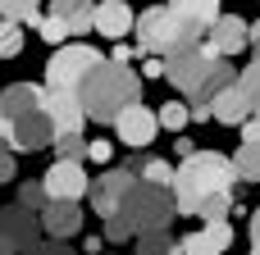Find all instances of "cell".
<instances>
[{
    "instance_id": "cell-10",
    "label": "cell",
    "mask_w": 260,
    "mask_h": 255,
    "mask_svg": "<svg viewBox=\"0 0 260 255\" xmlns=\"http://www.w3.org/2000/svg\"><path fill=\"white\" fill-rule=\"evenodd\" d=\"M41 187H46V196H50V201H82V196H87V187H91V178L82 173V164H78V160H55V164L46 169Z\"/></svg>"
},
{
    "instance_id": "cell-17",
    "label": "cell",
    "mask_w": 260,
    "mask_h": 255,
    "mask_svg": "<svg viewBox=\"0 0 260 255\" xmlns=\"http://www.w3.org/2000/svg\"><path fill=\"white\" fill-rule=\"evenodd\" d=\"M251 119V110H247V96L238 91V82H229L215 100H210V123H224V128H238V123H247Z\"/></svg>"
},
{
    "instance_id": "cell-8",
    "label": "cell",
    "mask_w": 260,
    "mask_h": 255,
    "mask_svg": "<svg viewBox=\"0 0 260 255\" xmlns=\"http://www.w3.org/2000/svg\"><path fill=\"white\" fill-rule=\"evenodd\" d=\"M41 219L27 205H5L0 210V255H23L27 246H37Z\"/></svg>"
},
{
    "instance_id": "cell-12",
    "label": "cell",
    "mask_w": 260,
    "mask_h": 255,
    "mask_svg": "<svg viewBox=\"0 0 260 255\" xmlns=\"http://www.w3.org/2000/svg\"><path fill=\"white\" fill-rule=\"evenodd\" d=\"M155 114L137 100V105H128V110H119V119H114V132H119V141L128 146V151H146L151 141H155Z\"/></svg>"
},
{
    "instance_id": "cell-32",
    "label": "cell",
    "mask_w": 260,
    "mask_h": 255,
    "mask_svg": "<svg viewBox=\"0 0 260 255\" xmlns=\"http://www.w3.org/2000/svg\"><path fill=\"white\" fill-rule=\"evenodd\" d=\"M110 141H87V160H96V164H110Z\"/></svg>"
},
{
    "instance_id": "cell-33",
    "label": "cell",
    "mask_w": 260,
    "mask_h": 255,
    "mask_svg": "<svg viewBox=\"0 0 260 255\" xmlns=\"http://www.w3.org/2000/svg\"><path fill=\"white\" fill-rule=\"evenodd\" d=\"M133 55H137V46H128V41H114V55H110V59H119V64H128Z\"/></svg>"
},
{
    "instance_id": "cell-5",
    "label": "cell",
    "mask_w": 260,
    "mask_h": 255,
    "mask_svg": "<svg viewBox=\"0 0 260 255\" xmlns=\"http://www.w3.org/2000/svg\"><path fill=\"white\" fill-rule=\"evenodd\" d=\"M174 214H178V210H174L169 187H151V183H142V178H137V187L128 192L123 210L105 219V242L114 246V242L142 237V233H169Z\"/></svg>"
},
{
    "instance_id": "cell-13",
    "label": "cell",
    "mask_w": 260,
    "mask_h": 255,
    "mask_svg": "<svg viewBox=\"0 0 260 255\" xmlns=\"http://www.w3.org/2000/svg\"><path fill=\"white\" fill-rule=\"evenodd\" d=\"M37 219H41V233L50 242H69L82 233V205L78 201H46V210Z\"/></svg>"
},
{
    "instance_id": "cell-23",
    "label": "cell",
    "mask_w": 260,
    "mask_h": 255,
    "mask_svg": "<svg viewBox=\"0 0 260 255\" xmlns=\"http://www.w3.org/2000/svg\"><path fill=\"white\" fill-rule=\"evenodd\" d=\"M41 0H0V18H9V23H37L41 14Z\"/></svg>"
},
{
    "instance_id": "cell-37",
    "label": "cell",
    "mask_w": 260,
    "mask_h": 255,
    "mask_svg": "<svg viewBox=\"0 0 260 255\" xmlns=\"http://www.w3.org/2000/svg\"><path fill=\"white\" fill-rule=\"evenodd\" d=\"M251 255H260V242H251Z\"/></svg>"
},
{
    "instance_id": "cell-26",
    "label": "cell",
    "mask_w": 260,
    "mask_h": 255,
    "mask_svg": "<svg viewBox=\"0 0 260 255\" xmlns=\"http://www.w3.org/2000/svg\"><path fill=\"white\" fill-rule=\"evenodd\" d=\"M14 55H23V23L0 18V59H14Z\"/></svg>"
},
{
    "instance_id": "cell-11",
    "label": "cell",
    "mask_w": 260,
    "mask_h": 255,
    "mask_svg": "<svg viewBox=\"0 0 260 255\" xmlns=\"http://www.w3.org/2000/svg\"><path fill=\"white\" fill-rule=\"evenodd\" d=\"M201 46H206L210 55H224V59L238 55V50H247V18H238V14H219V18H210Z\"/></svg>"
},
{
    "instance_id": "cell-20",
    "label": "cell",
    "mask_w": 260,
    "mask_h": 255,
    "mask_svg": "<svg viewBox=\"0 0 260 255\" xmlns=\"http://www.w3.org/2000/svg\"><path fill=\"white\" fill-rule=\"evenodd\" d=\"M233 173H238V183H260V141H242L238 146Z\"/></svg>"
},
{
    "instance_id": "cell-16",
    "label": "cell",
    "mask_w": 260,
    "mask_h": 255,
    "mask_svg": "<svg viewBox=\"0 0 260 255\" xmlns=\"http://www.w3.org/2000/svg\"><path fill=\"white\" fill-rule=\"evenodd\" d=\"M133 9H128V0H101L96 5V14H91V27L101 32V37H110V41H123L128 32H133Z\"/></svg>"
},
{
    "instance_id": "cell-27",
    "label": "cell",
    "mask_w": 260,
    "mask_h": 255,
    "mask_svg": "<svg viewBox=\"0 0 260 255\" xmlns=\"http://www.w3.org/2000/svg\"><path fill=\"white\" fill-rule=\"evenodd\" d=\"M155 123H160V128H169V132H183V123H192V114H187V105H183V100H169V105H160Z\"/></svg>"
},
{
    "instance_id": "cell-3",
    "label": "cell",
    "mask_w": 260,
    "mask_h": 255,
    "mask_svg": "<svg viewBox=\"0 0 260 255\" xmlns=\"http://www.w3.org/2000/svg\"><path fill=\"white\" fill-rule=\"evenodd\" d=\"M78 105L91 123H114L119 110L137 105L142 100V78L133 73V64H119V59H101L82 82H78Z\"/></svg>"
},
{
    "instance_id": "cell-18",
    "label": "cell",
    "mask_w": 260,
    "mask_h": 255,
    "mask_svg": "<svg viewBox=\"0 0 260 255\" xmlns=\"http://www.w3.org/2000/svg\"><path fill=\"white\" fill-rule=\"evenodd\" d=\"M91 14H96V0H50V18L64 23L69 37L91 32Z\"/></svg>"
},
{
    "instance_id": "cell-7",
    "label": "cell",
    "mask_w": 260,
    "mask_h": 255,
    "mask_svg": "<svg viewBox=\"0 0 260 255\" xmlns=\"http://www.w3.org/2000/svg\"><path fill=\"white\" fill-rule=\"evenodd\" d=\"M101 59H105V55H101L96 46H82V41L59 46V50L50 55V64H46V87H50V91H78V82H82Z\"/></svg>"
},
{
    "instance_id": "cell-15",
    "label": "cell",
    "mask_w": 260,
    "mask_h": 255,
    "mask_svg": "<svg viewBox=\"0 0 260 255\" xmlns=\"http://www.w3.org/2000/svg\"><path fill=\"white\" fill-rule=\"evenodd\" d=\"M229 246H233V228H229V219H206L201 233H187V237H183L178 255H224Z\"/></svg>"
},
{
    "instance_id": "cell-19",
    "label": "cell",
    "mask_w": 260,
    "mask_h": 255,
    "mask_svg": "<svg viewBox=\"0 0 260 255\" xmlns=\"http://www.w3.org/2000/svg\"><path fill=\"white\" fill-rule=\"evenodd\" d=\"M128 169H133L142 183H151V187H169V183H174V164L160 160V155H137Z\"/></svg>"
},
{
    "instance_id": "cell-4",
    "label": "cell",
    "mask_w": 260,
    "mask_h": 255,
    "mask_svg": "<svg viewBox=\"0 0 260 255\" xmlns=\"http://www.w3.org/2000/svg\"><path fill=\"white\" fill-rule=\"evenodd\" d=\"M165 78L183 91L187 105L210 110V100H215L229 82H238V68H233L224 55H210L206 46H197V50H187V55L165 59Z\"/></svg>"
},
{
    "instance_id": "cell-21",
    "label": "cell",
    "mask_w": 260,
    "mask_h": 255,
    "mask_svg": "<svg viewBox=\"0 0 260 255\" xmlns=\"http://www.w3.org/2000/svg\"><path fill=\"white\" fill-rule=\"evenodd\" d=\"M238 91L247 96V110H251V119L260 123V59H251V68L238 73Z\"/></svg>"
},
{
    "instance_id": "cell-9",
    "label": "cell",
    "mask_w": 260,
    "mask_h": 255,
    "mask_svg": "<svg viewBox=\"0 0 260 255\" xmlns=\"http://www.w3.org/2000/svg\"><path fill=\"white\" fill-rule=\"evenodd\" d=\"M133 187H137V173H133V169H105V173H101V178H91V187H87V196H91V210H96L101 219L119 214Z\"/></svg>"
},
{
    "instance_id": "cell-6",
    "label": "cell",
    "mask_w": 260,
    "mask_h": 255,
    "mask_svg": "<svg viewBox=\"0 0 260 255\" xmlns=\"http://www.w3.org/2000/svg\"><path fill=\"white\" fill-rule=\"evenodd\" d=\"M133 32H137V55H155V59H174V55H187L201 46L206 27L183 18L178 9L169 5H151L146 14L133 18Z\"/></svg>"
},
{
    "instance_id": "cell-2",
    "label": "cell",
    "mask_w": 260,
    "mask_h": 255,
    "mask_svg": "<svg viewBox=\"0 0 260 255\" xmlns=\"http://www.w3.org/2000/svg\"><path fill=\"white\" fill-rule=\"evenodd\" d=\"M233 187H238V173H233L229 155H219V151H187L183 164L174 169L169 196H174L178 214H197L210 196H224Z\"/></svg>"
},
{
    "instance_id": "cell-31",
    "label": "cell",
    "mask_w": 260,
    "mask_h": 255,
    "mask_svg": "<svg viewBox=\"0 0 260 255\" xmlns=\"http://www.w3.org/2000/svg\"><path fill=\"white\" fill-rule=\"evenodd\" d=\"M23 255H73V246H64V242H46V246H41V242H37V246H27Z\"/></svg>"
},
{
    "instance_id": "cell-34",
    "label": "cell",
    "mask_w": 260,
    "mask_h": 255,
    "mask_svg": "<svg viewBox=\"0 0 260 255\" xmlns=\"http://www.w3.org/2000/svg\"><path fill=\"white\" fill-rule=\"evenodd\" d=\"M142 59H146V55H142ZM142 73H146V78H165V59H155V55H151V59H146V68H142Z\"/></svg>"
},
{
    "instance_id": "cell-25",
    "label": "cell",
    "mask_w": 260,
    "mask_h": 255,
    "mask_svg": "<svg viewBox=\"0 0 260 255\" xmlns=\"http://www.w3.org/2000/svg\"><path fill=\"white\" fill-rule=\"evenodd\" d=\"M137 255H178V242L169 233H142L137 237Z\"/></svg>"
},
{
    "instance_id": "cell-30",
    "label": "cell",
    "mask_w": 260,
    "mask_h": 255,
    "mask_svg": "<svg viewBox=\"0 0 260 255\" xmlns=\"http://www.w3.org/2000/svg\"><path fill=\"white\" fill-rule=\"evenodd\" d=\"M14 178H18V155H14L9 146H0V187L14 183Z\"/></svg>"
},
{
    "instance_id": "cell-29",
    "label": "cell",
    "mask_w": 260,
    "mask_h": 255,
    "mask_svg": "<svg viewBox=\"0 0 260 255\" xmlns=\"http://www.w3.org/2000/svg\"><path fill=\"white\" fill-rule=\"evenodd\" d=\"M37 32H41V41H50V46H64V41H69L64 23H55V18H37Z\"/></svg>"
},
{
    "instance_id": "cell-28",
    "label": "cell",
    "mask_w": 260,
    "mask_h": 255,
    "mask_svg": "<svg viewBox=\"0 0 260 255\" xmlns=\"http://www.w3.org/2000/svg\"><path fill=\"white\" fill-rule=\"evenodd\" d=\"M46 201H50V196H46V187H41L37 178H32V183H18V205H27V210H37V214H41V210H46Z\"/></svg>"
},
{
    "instance_id": "cell-1",
    "label": "cell",
    "mask_w": 260,
    "mask_h": 255,
    "mask_svg": "<svg viewBox=\"0 0 260 255\" xmlns=\"http://www.w3.org/2000/svg\"><path fill=\"white\" fill-rule=\"evenodd\" d=\"M55 128L46 114V87L32 82H14L0 91V146H9L14 155H37L50 151Z\"/></svg>"
},
{
    "instance_id": "cell-35",
    "label": "cell",
    "mask_w": 260,
    "mask_h": 255,
    "mask_svg": "<svg viewBox=\"0 0 260 255\" xmlns=\"http://www.w3.org/2000/svg\"><path fill=\"white\" fill-rule=\"evenodd\" d=\"M247 46L256 50V59H260V18H256V23H247Z\"/></svg>"
},
{
    "instance_id": "cell-24",
    "label": "cell",
    "mask_w": 260,
    "mask_h": 255,
    "mask_svg": "<svg viewBox=\"0 0 260 255\" xmlns=\"http://www.w3.org/2000/svg\"><path fill=\"white\" fill-rule=\"evenodd\" d=\"M50 151H55V160H87V141H82V132H69V137H55L50 141Z\"/></svg>"
},
{
    "instance_id": "cell-36",
    "label": "cell",
    "mask_w": 260,
    "mask_h": 255,
    "mask_svg": "<svg viewBox=\"0 0 260 255\" xmlns=\"http://www.w3.org/2000/svg\"><path fill=\"white\" fill-rule=\"evenodd\" d=\"M251 242H260V205H256V214H251Z\"/></svg>"
},
{
    "instance_id": "cell-22",
    "label": "cell",
    "mask_w": 260,
    "mask_h": 255,
    "mask_svg": "<svg viewBox=\"0 0 260 255\" xmlns=\"http://www.w3.org/2000/svg\"><path fill=\"white\" fill-rule=\"evenodd\" d=\"M169 9H178L183 18H192V23H210V18H219V0H169Z\"/></svg>"
},
{
    "instance_id": "cell-14",
    "label": "cell",
    "mask_w": 260,
    "mask_h": 255,
    "mask_svg": "<svg viewBox=\"0 0 260 255\" xmlns=\"http://www.w3.org/2000/svg\"><path fill=\"white\" fill-rule=\"evenodd\" d=\"M46 114H50L55 137L82 132V123H87V114H82V105H78V96H73V91H50V87H46Z\"/></svg>"
}]
</instances>
